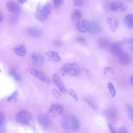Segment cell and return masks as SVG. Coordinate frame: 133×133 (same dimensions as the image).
Here are the masks:
<instances>
[{
  "instance_id": "cell-9",
  "label": "cell",
  "mask_w": 133,
  "mask_h": 133,
  "mask_svg": "<svg viewBox=\"0 0 133 133\" xmlns=\"http://www.w3.org/2000/svg\"><path fill=\"white\" fill-rule=\"evenodd\" d=\"M37 120L39 124L45 128H49L51 125V119L47 114H40L37 117Z\"/></svg>"
},
{
  "instance_id": "cell-41",
  "label": "cell",
  "mask_w": 133,
  "mask_h": 133,
  "mask_svg": "<svg viewBox=\"0 0 133 133\" xmlns=\"http://www.w3.org/2000/svg\"><path fill=\"white\" fill-rule=\"evenodd\" d=\"M54 45L56 46L59 47L61 46V42L58 41H55L54 43Z\"/></svg>"
},
{
  "instance_id": "cell-25",
  "label": "cell",
  "mask_w": 133,
  "mask_h": 133,
  "mask_svg": "<svg viewBox=\"0 0 133 133\" xmlns=\"http://www.w3.org/2000/svg\"><path fill=\"white\" fill-rule=\"evenodd\" d=\"M10 74L17 81H20L21 80V76L15 69H12L10 71Z\"/></svg>"
},
{
  "instance_id": "cell-29",
  "label": "cell",
  "mask_w": 133,
  "mask_h": 133,
  "mask_svg": "<svg viewBox=\"0 0 133 133\" xmlns=\"http://www.w3.org/2000/svg\"><path fill=\"white\" fill-rule=\"evenodd\" d=\"M64 1L62 0H55L53 2L54 6L56 8H59L63 5Z\"/></svg>"
},
{
  "instance_id": "cell-16",
  "label": "cell",
  "mask_w": 133,
  "mask_h": 133,
  "mask_svg": "<svg viewBox=\"0 0 133 133\" xmlns=\"http://www.w3.org/2000/svg\"><path fill=\"white\" fill-rule=\"evenodd\" d=\"M26 31L29 36L35 38L40 37L42 34L41 30L39 28L34 26L28 28Z\"/></svg>"
},
{
  "instance_id": "cell-40",
  "label": "cell",
  "mask_w": 133,
  "mask_h": 133,
  "mask_svg": "<svg viewBox=\"0 0 133 133\" xmlns=\"http://www.w3.org/2000/svg\"><path fill=\"white\" fill-rule=\"evenodd\" d=\"M108 126L111 133H116L114 129L110 123H109Z\"/></svg>"
},
{
  "instance_id": "cell-7",
  "label": "cell",
  "mask_w": 133,
  "mask_h": 133,
  "mask_svg": "<svg viewBox=\"0 0 133 133\" xmlns=\"http://www.w3.org/2000/svg\"><path fill=\"white\" fill-rule=\"evenodd\" d=\"M8 10L12 14L17 15H20L22 10L20 5L17 3L13 1H9L6 4Z\"/></svg>"
},
{
  "instance_id": "cell-31",
  "label": "cell",
  "mask_w": 133,
  "mask_h": 133,
  "mask_svg": "<svg viewBox=\"0 0 133 133\" xmlns=\"http://www.w3.org/2000/svg\"><path fill=\"white\" fill-rule=\"evenodd\" d=\"M68 94L72 96L76 101H78V98L77 93L73 89H69L68 91Z\"/></svg>"
},
{
  "instance_id": "cell-43",
  "label": "cell",
  "mask_w": 133,
  "mask_h": 133,
  "mask_svg": "<svg viewBox=\"0 0 133 133\" xmlns=\"http://www.w3.org/2000/svg\"><path fill=\"white\" fill-rule=\"evenodd\" d=\"M17 1L19 3L21 4H24L26 3L27 0H18Z\"/></svg>"
},
{
  "instance_id": "cell-4",
  "label": "cell",
  "mask_w": 133,
  "mask_h": 133,
  "mask_svg": "<svg viewBox=\"0 0 133 133\" xmlns=\"http://www.w3.org/2000/svg\"><path fill=\"white\" fill-rule=\"evenodd\" d=\"M32 118V116L29 111L22 110L18 112L16 114V121L20 123L27 125Z\"/></svg>"
},
{
  "instance_id": "cell-11",
  "label": "cell",
  "mask_w": 133,
  "mask_h": 133,
  "mask_svg": "<svg viewBox=\"0 0 133 133\" xmlns=\"http://www.w3.org/2000/svg\"><path fill=\"white\" fill-rule=\"evenodd\" d=\"M53 81L60 91L62 93L67 91V88L60 77L57 74H54L52 76Z\"/></svg>"
},
{
  "instance_id": "cell-1",
  "label": "cell",
  "mask_w": 133,
  "mask_h": 133,
  "mask_svg": "<svg viewBox=\"0 0 133 133\" xmlns=\"http://www.w3.org/2000/svg\"><path fill=\"white\" fill-rule=\"evenodd\" d=\"M61 125L65 133H76L79 130L80 123L78 119L71 115H65L62 117Z\"/></svg>"
},
{
  "instance_id": "cell-34",
  "label": "cell",
  "mask_w": 133,
  "mask_h": 133,
  "mask_svg": "<svg viewBox=\"0 0 133 133\" xmlns=\"http://www.w3.org/2000/svg\"><path fill=\"white\" fill-rule=\"evenodd\" d=\"M52 93L57 99H59L61 96V94L55 89H52Z\"/></svg>"
},
{
  "instance_id": "cell-20",
  "label": "cell",
  "mask_w": 133,
  "mask_h": 133,
  "mask_svg": "<svg viewBox=\"0 0 133 133\" xmlns=\"http://www.w3.org/2000/svg\"><path fill=\"white\" fill-rule=\"evenodd\" d=\"M97 43L100 48L105 50L110 48L111 44L108 40L104 38H101L99 39L98 40Z\"/></svg>"
},
{
  "instance_id": "cell-36",
  "label": "cell",
  "mask_w": 133,
  "mask_h": 133,
  "mask_svg": "<svg viewBox=\"0 0 133 133\" xmlns=\"http://www.w3.org/2000/svg\"><path fill=\"white\" fill-rule=\"evenodd\" d=\"M5 118V116L4 113L1 112H0V123H3Z\"/></svg>"
},
{
  "instance_id": "cell-23",
  "label": "cell",
  "mask_w": 133,
  "mask_h": 133,
  "mask_svg": "<svg viewBox=\"0 0 133 133\" xmlns=\"http://www.w3.org/2000/svg\"><path fill=\"white\" fill-rule=\"evenodd\" d=\"M82 17L81 11L78 9H75L73 12L71 16L72 20L74 21H78L81 20Z\"/></svg>"
},
{
  "instance_id": "cell-14",
  "label": "cell",
  "mask_w": 133,
  "mask_h": 133,
  "mask_svg": "<svg viewBox=\"0 0 133 133\" xmlns=\"http://www.w3.org/2000/svg\"><path fill=\"white\" fill-rule=\"evenodd\" d=\"M31 58L32 64L35 66H40L43 63V57L38 53L36 52L33 53L31 55Z\"/></svg>"
},
{
  "instance_id": "cell-26",
  "label": "cell",
  "mask_w": 133,
  "mask_h": 133,
  "mask_svg": "<svg viewBox=\"0 0 133 133\" xmlns=\"http://www.w3.org/2000/svg\"><path fill=\"white\" fill-rule=\"evenodd\" d=\"M18 16V15L11 14L9 19V23L12 24H16L18 22L19 20Z\"/></svg>"
},
{
  "instance_id": "cell-37",
  "label": "cell",
  "mask_w": 133,
  "mask_h": 133,
  "mask_svg": "<svg viewBox=\"0 0 133 133\" xmlns=\"http://www.w3.org/2000/svg\"><path fill=\"white\" fill-rule=\"evenodd\" d=\"M3 123L0 124V133H4L5 131V126Z\"/></svg>"
},
{
  "instance_id": "cell-30",
  "label": "cell",
  "mask_w": 133,
  "mask_h": 133,
  "mask_svg": "<svg viewBox=\"0 0 133 133\" xmlns=\"http://www.w3.org/2000/svg\"><path fill=\"white\" fill-rule=\"evenodd\" d=\"M127 40L129 49L133 52V37L131 38H127Z\"/></svg>"
},
{
  "instance_id": "cell-39",
  "label": "cell",
  "mask_w": 133,
  "mask_h": 133,
  "mask_svg": "<svg viewBox=\"0 0 133 133\" xmlns=\"http://www.w3.org/2000/svg\"><path fill=\"white\" fill-rule=\"evenodd\" d=\"M119 133H128L127 130L124 127L120 128L119 130Z\"/></svg>"
},
{
  "instance_id": "cell-2",
  "label": "cell",
  "mask_w": 133,
  "mask_h": 133,
  "mask_svg": "<svg viewBox=\"0 0 133 133\" xmlns=\"http://www.w3.org/2000/svg\"><path fill=\"white\" fill-rule=\"evenodd\" d=\"M51 10V6L49 3L40 2L36 8L35 17L39 21H44L47 19Z\"/></svg>"
},
{
  "instance_id": "cell-24",
  "label": "cell",
  "mask_w": 133,
  "mask_h": 133,
  "mask_svg": "<svg viewBox=\"0 0 133 133\" xmlns=\"http://www.w3.org/2000/svg\"><path fill=\"white\" fill-rule=\"evenodd\" d=\"M125 109L127 115L133 122V106L131 104L128 103L125 106Z\"/></svg>"
},
{
  "instance_id": "cell-42",
  "label": "cell",
  "mask_w": 133,
  "mask_h": 133,
  "mask_svg": "<svg viewBox=\"0 0 133 133\" xmlns=\"http://www.w3.org/2000/svg\"><path fill=\"white\" fill-rule=\"evenodd\" d=\"M0 22L1 23L3 21L4 19V16L2 12L0 11Z\"/></svg>"
},
{
  "instance_id": "cell-8",
  "label": "cell",
  "mask_w": 133,
  "mask_h": 133,
  "mask_svg": "<svg viewBox=\"0 0 133 133\" xmlns=\"http://www.w3.org/2000/svg\"><path fill=\"white\" fill-rule=\"evenodd\" d=\"M64 110L63 106L59 104H54L50 108L49 111L54 117L57 118L62 114Z\"/></svg>"
},
{
  "instance_id": "cell-32",
  "label": "cell",
  "mask_w": 133,
  "mask_h": 133,
  "mask_svg": "<svg viewBox=\"0 0 133 133\" xmlns=\"http://www.w3.org/2000/svg\"><path fill=\"white\" fill-rule=\"evenodd\" d=\"M84 101L85 102L87 103L90 106L92 109L94 110H96V107L94 104V103L89 99L87 98H84L83 99Z\"/></svg>"
},
{
  "instance_id": "cell-22",
  "label": "cell",
  "mask_w": 133,
  "mask_h": 133,
  "mask_svg": "<svg viewBox=\"0 0 133 133\" xmlns=\"http://www.w3.org/2000/svg\"><path fill=\"white\" fill-rule=\"evenodd\" d=\"M123 22L126 27L133 29V14H129L126 15L124 18Z\"/></svg>"
},
{
  "instance_id": "cell-18",
  "label": "cell",
  "mask_w": 133,
  "mask_h": 133,
  "mask_svg": "<svg viewBox=\"0 0 133 133\" xmlns=\"http://www.w3.org/2000/svg\"><path fill=\"white\" fill-rule=\"evenodd\" d=\"M100 29L98 23L96 21H90L88 32L91 35H94L98 33Z\"/></svg>"
},
{
  "instance_id": "cell-12",
  "label": "cell",
  "mask_w": 133,
  "mask_h": 133,
  "mask_svg": "<svg viewBox=\"0 0 133 133\" xmlns=\"http://www.w3.org/2000/svg\"><path fill=\"white\" fill-rule=\"evenodd\" d=\"M122 46L119 41L111 43L110 49L111 53L114 56L118 57L124 51Z\"/></svg>"
},
{
  "instance_id": "cell-38",
  "label": "cell",
  "mask_w": 133,
  "mask_h": 133,
  "mask_svg": "<svg viewBox=\"0 0 133 133\" xmlns=\"http://www.w3.org/2000/svg\"><path fill=\"white\" fill-rule=\"evenodd\" d=\"M77 42L80 43H84L86 42L85 39L84 38L82 37H78L76 39Z\"/></svg>"
},
{
  "instance_id": "cell-3",
  "label": "cell",
  "mask_w": 133,
  "mask_h": 133,
  "mask_svg": "<svg viewBox=\"0 0 133 133\" xmlns=\"http://www.w3.org/2000/svg\"><path fill=\"white\" fill-rule=\"evenodd\" d=\"M81 69L79 65L76 63H67L63 64L59 71V73L62 76L68 75L74 77L78 76Z\"/></svg>"
},
{
  "instance_id": "cell-19",
  "label": "cell",
  "mask_w": 133,
  "mask_h": 133,
  "mask_svg": "<svg viewBox=\"0 0 133 133\" xmlns=\"http://www.w3.org/2000/svg\"><path fill=\"white\" fill-rule=\"evenodd\" d=\"M12 50L15 54L20 56H24L26 53V47L23 45L16 46L13 48Z\"/></svg>"
},
{
  "instance_id": "cell-10",
  "label": "cell",
  "mask_w": 133,
  "mask_h": 133,
  "mask_svg": "<svg viewBox=\"0 0 133 133\" xmlns=\"http://www.w3.org/2000/svg\"><path fill=\"white\" fill-rule=\"evenodd\" d=\"M90 21L87 19H84L77 22L76 26L77 29L80 32L85 33L88 31Z\"/></svg>"
},
{
  "instance_id": "cell-27",
  "label": "cell",
  "mask_w": 133,
  "mask_h": 133,
  "mask_svg": "<svg viewBox=\"0 0 133 133\" xmlns=\"http://www.w3.org/2000/svg\"><path fill=\"white\" fill-rule=\"evenodd\" d=\"M107 87L111 97H114L116 95V92L114 85L111 83H109L107 84Z\"/></svg>"
},
{
  "instance_id": "cell-21",
  "label": "cell",
  "mask_w": 133,
  "mask_h": 133,
  "mask_svg": "<svg viewBox=\"0 0 133 133\" xmlns=\"http://www.w3.org/2000/svg\"><path fill=\"white\" fill-rule=\"evenodd\" d=\"M113 21V19L111 18L108 17L107 19V22L108 27L111 31L114 32L118 27L119 23L117 19L115 20L114 22Z\"/></svg>"
},
{
  "instance_id": "cell-6",
  "label": "cell",
  "mask_w": 133,
  "mask_h": 133,
  "mask_svg": "<svg viewBox=\"0 0 133 133\" xmlns=\"http://www.w3.org/2000/svg\"><path fill=\"white\" fill-rule=\"evenodd\" d=\"M30 71L32 74L41 81L46 83L50 82L48 77L41 70L36 68H32Z\"/></svg>"
},
{
  "instance_id": "cell-35",
  "label": "cell",
  "mask_w": 133,
  "mask_h": 133,
  "mask_svg": "<svg viewBox=\"0 0 133 133\" xmlns=\"http://www.w3.org/2000/svg\"><path fill=\"white\" fill-rule=\"evenodd\" d=\"M73 3L74 6L78 7H82L83 4V2L81 0L73 1Z\"/></svg>"
},
{
  "instance_id": "cell-5",
  "label": "cell",
  "mask_w": 133,
  "mask_h": 133,
  "mask_svg": "<svg viewBox=\"0 0 133 133\" xmlns=\"http://www.w3.org/2000/svg\"><path fill=\"white\" fill-rule=\"evenodd\" d=\"M109 8L112 11L116 12H123L128 9L127 5L120 2L114 1L109 3L108 5Z\"/></svg>"
},
{
  "instance_id": "cell-33",
  "label": "cell",
  "mask_w": 133,
  "mask_h": 133,
  "mask_svg": "<svg viewBox=\"0 0 133 133\" xmlns=\"http://www.w3.org/2000/svg\"><path fill=\"white\" fill-rule=\"evenodd\" d=\"M104 74L106 75L107 73L113 74L114 72V70L111 68L107 67L105 68L103 70Z\"/></svg>"
},
{
  "instance_id": "cell-17",
  "label": "cell",
  "mask_w": 133,
  "mask_h": 133,
  "mask_svg": "<svg viewBox=\"0 0 133 133\" xmlns=\"http://www.w3.org/2000/svg\"><path fill=\"white\" fill-rule=\"evenodd\" d=\"M46 55L49 59L51 61L58 62L62 60L58 53L54 51L50 50L47 52Z\"/></svg>"
},
{
  "instance_id": "cell-28",
  "label": "cell",
  "mask_w": 133,
  "mask_h": 133,
  "mask_svg": "<svg viewBox=\"0 0 133 133\" xmlns=\"http://www.w3.org/2000/svg\"><path fill=\"white\" fill-rule=\"evenodd\" d=\"M18 94V91L16 90L14 91L7 98L6 101L8 102H10L12 100H16L17 99Z\"/></svg>"
},
{
  "instance_id": "cell-13",
  "label": "cell",
  "mask_w": 133,
  "mask_h": 133,
  "mask_svg": "<svg viewBox=\"0 0 133 133\" xmlns=\"http://www.w3.org/2000/svg\"><path fill=\"white\" fill-rule=\"evenodd\" d=\"M118 57L121 63L124 65H129L131 63L132 60L131 55L124 51Z\"/></svg>"
},
{
  "instance_id": "cell-44",
  "label": "cell",
  "mask_w": 133,
  "mask_h": 133,
  "mask_svg": "<svg viewBox=\"0 0 133 133\" xmlns=\"http://www.w3.org/2000/svg\"><path fill=\"white\" fill-rule=\"evenodd\" d=\"M130 84L133 86V75L130 78Z\"/></svg>"
},
{
  "instance_id": "cell-15",
  "label": "cell",
  "mask_w": 133,
  "mask_h": 133,
  "mask_svg": "<svg viewBox=\"0 0 133 133\" xmlns=\"http://www.w3.org/2000/svg\"><path fill=\"white\" fill-rule=\"evenodd\" d=\"M105 114L109 119L111 121H114L117 116V109L114 107H109L105 110Z\"/></svg>"
}]
</instances>
